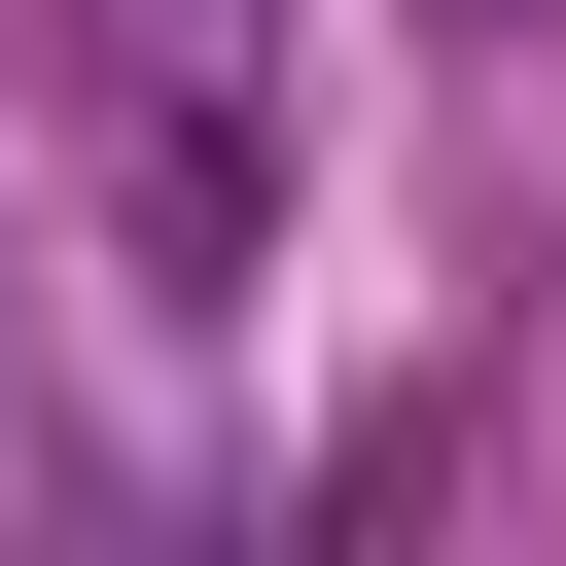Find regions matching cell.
<instances>
[{
    "instance_id": "1",
    "label": "cell",
    "mask_w": 566,
    "mask_h": 566,
    "mask_svg": "<svg viewBox=\"0 0 566 566\" xmlns=\"http://www.w3.org/2000/svg\"><path fill=\"white\" fill-rule=\"evenodd\" d=\"M248 212H283V142H248L212 71H177V106H142V248H248Z\"/></svg>"
}]
</instances>
